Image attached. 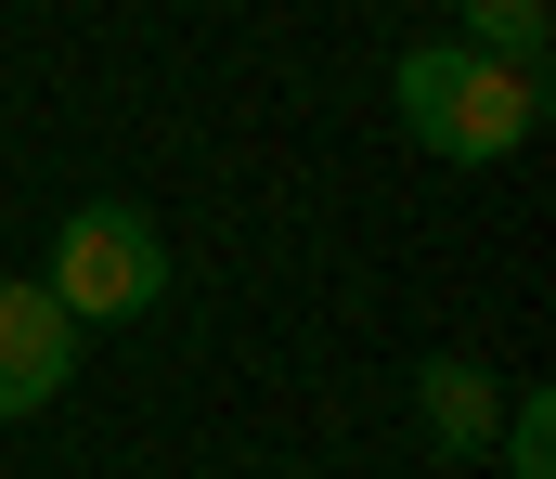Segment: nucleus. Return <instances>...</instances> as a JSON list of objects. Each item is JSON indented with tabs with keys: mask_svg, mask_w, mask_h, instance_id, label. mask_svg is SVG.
Segmentation results:
<instances>
[{
	"mask_svg": "<svg viewBox=\"0 0 556 479\" xmlns=\"http://www.w3.org/2000/svg\"><path fill=\"white\" fill-rule=\"evenodd\" d=\"M402 130H415L440 168H505L518 143H544V78H518V65H492V52H466V39H427L402 52Z\"/></svg>",
	"mask_w": 556,
	"mask_h": 479,
	"instance_id": "f257e3e1",
	"label": "nucleus"
},
{
	"mask_svg": "<svg viewBox=\"0 0 556 479\" xmlns=\"http://www.w3.org/2000/svg\"><path fill=\"white\" fill-rule=\"evenodd\" d=\"M39 286H52V312L78 324V337H91V324H142L155 299H168V234L142 220L130 194H91V207H65Z\"/></svg>",
	"mask_w": 556,
	"mask_h": 479,
	"instance_id": "f03ea898",
	"label": "nucleus"
},
{
	"mask_svg": "<svg viewBox=\"0 0 556 479\" xmlns=\"http://www.w3.org/2000/svg\"><path fill=\"white\" fill-rule=\"evenodd\" d=\"M65 376H78V324L52 312V286H39V273H0V428L52 415V402H65Z\"/></svg>",
	"mask_w": 556,
	"mask_h": 479,
	"instance_id": "7ed1b4c3",
	"label": "nucleus"
},
{
	"mask_svg": "<svg viewBox=\"0 0 556 479\" xmlns=\"http://www.w3.org/2000/svg\"><path fill=\"white\" fill-rule=\"evenodd\" d=\"M415 428L440 467H479L492 454V428H505V389H492V363L479 350H427L415 363Z\"/></svg>",
	"mask_w": 556,
	"mask_h": 479,
	"instance_id": "20e7f679",
	"label": "nucleus"
},
{
	"mask_svg": "<svg viewBox=\"0 0 556 479\" xmlns=\"http://www.w3.org/2000/svg\"><path fill=\"white\" fill-rule=\"evenodd\" d=\"M466 52H492V65L544 78V52H556V13H544V0H466Z\"/></svg>",
	"mask_w": 556,
	"mask_h": 479,
	"instance_id": "39448f33",
	"label": "nucleus"
},
{
	"mask_svg": "<svg viewBox=\"0 0 556 479\" xmlns=\"http://www.w3.org/2000/svg\"><path fill=\"white\" fill-rule=\"evenodd\" d=\"M492 454H505V479H556V402H544V389H518V402H505Z\"/></svg>",
	"mask_w": 556,
	"mask_h": 479,
	"instance_id": "423d86ee",
	"label": "nucleus"
}]
</instances>
